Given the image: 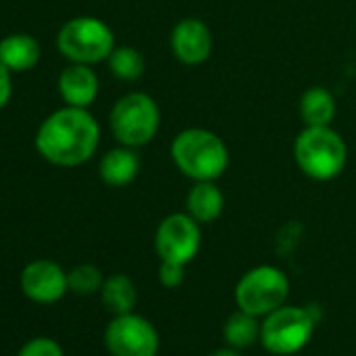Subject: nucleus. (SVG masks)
Segmentation results:
<instances>
[{"mask_svg": "<svg viewBox=\"0 0 356 356\" xmlns=\"http://www.w3.org/2000/svg\"><path fill=\"white\" fill-rule=\"evenodd\" d=\"M101 126L88 109L61 107L47 115L36 130L34 147L42 159L59 168L86 163L99 149Z\"/></svg>", "mask_w": 356, "mask_h": 356, "instance_id": "1", "label": "nucleus"}, {"mask_svg": "<svg viewBox=\"0 0 356 356\" xmlns=\"http://www.w3.org/2000/svg\"><path fill=\"white\" fill-rule=\"evenodd\" d=\"M170 155L178 172L193 183L218 181L231 161L227 143L208 128L181 130L170 145Z\"/></svg>", "mask_w": 356, "mask_h": 356, "instance_id": "2", "label": "nucleus"}, {"mask_svg": "<svg viewBox=\"0 0 356 356\" xmlns=\"http://www.w3.org/2000/svg\"><path fill=\"white\" fill-rule=\"evenodd\" d=\"M293 157L302 174L312 181H333L348 161L346 140L331 126H306L293 143Z\"/></svg>", "mask_w": 356, "mask_h": 356, "instance_id": "3", "label": "nucleus"}, {"mask_svg": "<svg viewBox=\"0 0 356 356\" xmlns=\"http://www.w3.org/2000/svg\"><path fill=\"white\" fill-rule=\"evenodd\" d=\"M161 111L147 92H128L120 97L109 111V128L113 138L126 147H143L151 143L159 130Z\"/></svg>", "mask_w": 356, "mask_h": 356, "instance_id": "4", "label": "nucleus"}, {"mask_svg": "<svg viewBox=\"0 0 356 356\" xmlns=\"http://www.w3.org/2000/svg\"><path fill=\"white\" fill-rule=\"evenodd\" d=\"M115 49L113 30L99 17L80 15L65 22L57 34V51L70 63L95 65L107 61Z\"/></svg>", "mask_w": 356, "mask_h": 356, "instance_id": "5", "label": "nucleus"}, {"mask_svg": "<svg viewBox=\"0 0 356 356\" xmlns=\"http://www.w3.org/2000/svg\"><path fill=\"white\" fill-rule=\"evenodd\" d=\"M287 275L270 264H262L248 270L235 287V302L239 310H245L254 316H266L273 310L281 308L287 302Z\"/></svg>", "mask_w": 356, "mask_h": 356, "instance_id": "6", "label": "nucleus"}, {"mask_svg": "<svg viewBox=\"0 0 356 356\" xmlns=\"http://www.w3.org/2000/svg\"><path fill=\"white\" fill-rule=\"evenodd\" d=\"M314 333V318L300 306H281L264 316L260 325V341L266 352L289 356L300 352Z\"/></svg>", "mask_w": 356, "mask_h": 356, "instance_id": "7", "label": "nucleus"}, {"mask_svg": "<svg viewBox=\"0 0 356 356\" xmlns=\"http://www.w3.org/2000/svg\"><path fill=\"white\" fill-rule=\"evenodd\" d=\"M153 243L159 260L187 266L200 254L202 225L187 212H174L157 225Z\"/></svg>", "mask_w": 356, "mask_h": 356, "instance_id": "8", "label": "nucleus"}, {"mask_svg": "<svg viewBox=\"0 0 356 356\" xmlns=\"http://www.w3.org/2000/svg\"><path fill=\"white\" fill-rule=\"evenodd\" d=\"M105 346L111 356H155L159 350V335L145 316L128 312L109 321Z\"/></svg>", "mask_w": 356, "mask_h": 356, "instance_id": "9", "label": "nucleus"}, {"mask_svg": "<svg viewBox=\"0 0 356 356\" xmlns=\"http://www.w3.org/2000/svg\"><path fill=\"white\" fill-rule=\"evenodd\" d=\"M22 291L26 298L38 304H53L59 302L67 291V273L61 268V264L53 260H34L30 262L19 277Z\"/></svg>", "mask_w": 356, "mask_h": 356, "instance_id": "10", "label": "nucleus"}, {"mask_svg": "<svg viewBox=\"0 0 356 356\" xmlns=\"http://www.w3.org/2000/svg\"><path fill=\"white\" fill-rule=\"evenodd\" d=\"M212 32L197 17L181 19L170 32V49L174 57L185 65H202L204 61H208L212 55Z\"/></svg>", "mask_w": 356, "mask_h": 356, "instance_id": "11", "label": "nucleus"}, {"mask_svg": "<svg viewBox=\"0 0 356 356\" xmlns=\"http://www.w3.org/2000/svg\"><path fill=\"white\" fill-rule=\"evenodd\" d=\"M57 88L65 105L88 109L99 97V76L95 74L92 65L70 63L59 74Z\"/></svg>", "mask_w": 356, "mask_h": 356, "instance_id": "12", "label": "nucleus"}, {"mask_svg": "<svg viewBox=\"0 0 356 356\" xmlns=\"http://www.w3.org/2000/svg\"><path fill=\"white\" fill-rule=\"evenodd\" d=\"M140 172V157L134 147H113L99 161L101 181L111 189L128 187Z\"/></svg>", "mask_w": 356, "mask_h": 356, "instance_id": "13", "label": "nucleus"}, {"mask_svg": "<svg viewBox=\"0 0 356 356\" xmlns=\"http://www.w3.org/2000/svg\"><path fill=\"white\" fill-rule=\"evenodd\" d=\"M42 49L32 34H9L0 40V63L11 74H24L40 63Z\"/></svg>", "mask_w": 356, "mask_h": 356, "instance_id": "14", "label": "nucleus"}, {"mask_svg": "<svg viewBox=\"0 0 356 356\" xmlns=\"http://www.w3.org/2000/svg\"><path fill=\"white\" fill-rule=\"evenodd\" d=\"M187 214H191L200 225H210L220 218L225 210V193L216 181H197L185 200Z\"/></svg>", "mask_w": 356, "mask_h": 356, "instance_id": "15", "label": "nucleus"}, {"mask_svg": "<svg viewBox=\"0 0 356 356\" xmlns=\"http://www.w3.org/2000/svg\"><path fill=\"white\" fill-rule=\"evenodd\" d=\"M335 113V97L325 86H310L300 97V118L306 126H331Z\"/></svg>", "mask_w": 356, "mask_h": 356, "instance_id": "16", "label": "nucleus"}, {"mask_svg": "<svg viewBox=\"0 0 356 356\" xmlns=\"http://www.w3.org/2000/svg\"><path fill=\"white\" fill-rule=\"evenodd\" d=\"M101 300L105 304V308L118 316V314H128L134 310L136 300H138V291L134 281L128 275H111L103 281L101 287Z\"/></svg>", "mask_w": 356, "mask_h": 356, "instance_id": "17", "label": "nucleus"}, {"mask_svg": "<svg viewBox=\"0 0 356 356\" xmlns=\"http://www.w3.org/2000/svg\"><path fill=\"white\" fill-rule=\"evenodd\" d=\"M258 316L245 312V310H237L233 312L227 323H225V339L231 348L237 350H245L250 348L258 337H260V325L256 321Z\"/></svg>", "mask_w": 356, "mask_h": 356, "instance_id": "18", "label": "nucleus"}, {"mask_svg": "<svg viewBox=\"0 0 356 356\" xmlns=\"http://www.w3.org/2000/svg\"><path fill=\"white\" fill-rule=\"evenodd\" d=\"M109 72L122 82H134L145 74V59L134 47H115L107 59Z\"/></svg>", "mask_w": 356, "mask_h": 356, "instance_id": "19", "label": "nucleus"}, {"mask_svg": "<svg viewBox=\"0 0 356 356\" xmlns=\"http://www.w3.org/2000/svg\"><path fill=\"white\" fill-rule=\"evenodd\" d=\"M103 281H105V277H103L101 268L95 264H78L67 273L70 291H74L78 296H90L95 291H101Z\"/></svg>", "mask_w": 356, "mask_h": 356, "instance_id": "20", "label": "nucleus"}, {"mask_svg": "<svg viewBox=\"0 0 356 356\" xmlns=\"http://www.w3.org/2000/svg\"><path fill=\"white\" fill-rule=\"evenodd\" d=\"M17 356H63V350L51 337H34L22 346Z\"/></svg>", "mask_w": 356, "mask_h": 356, "instance_id": "21", "label": "nucleus"}, {"mask_svg": "<svg viewBox=\"0 0 356 356\" xmlns=\"http://www.w3.org/2000/svg\"><path fill=\"white\" fill-rule=\"evenodd\" d=\"M185 281V264H176V262H163L159 264V283L163 287H178Z\"/></svg>", "mask_w": 356, "mask_h": 356, "instance_id": "22", "label": "nucleus"}, {"mask_svg": "<svg viewBox=\"0 0 356 356\" xmlns=\"http://www.w3.org/2000/svg\"><path fill=\"white\" fill-rule=\"evenodd\" d=\"M13 97V80H11V72L0 63V111H3Z\"/></svg>", "mask_w": 356, "mask_h": 356, "instance_id": "23", "label": "nucleus"}, {"mask_svg": "<svg viewBox=\"0 0 356 356\" xmlns=\"http://www.w3.org/2000/svg\"><path fill=\"white\" fill-rule=\"evenodd\" d=\"M208 356H241L237 348H218L214 352H210Z\"/></svg>", "mask_w": 356, "mask_h": 356, "instance_id": "24", "label": "nucleus"}]
</instances>
